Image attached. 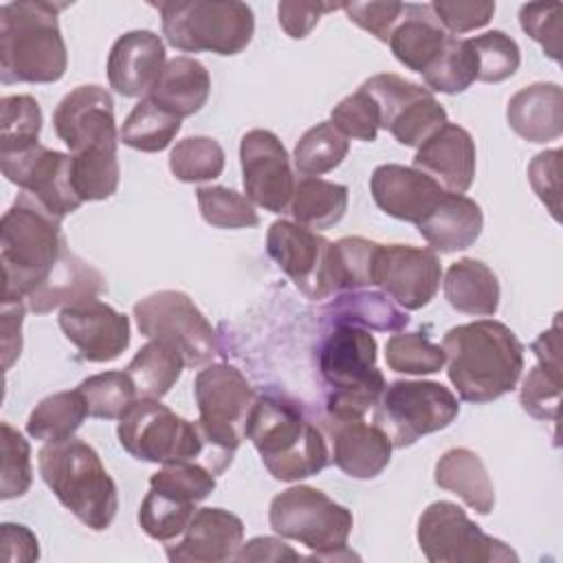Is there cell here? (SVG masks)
<instances>
[{
    "label": "cell",
    "instance_id": "7402d4cb",
    "mask_svg": "<svg viewBox=\"0 0 563 563\" xmlns=\"http://www.w3.org/2000/svg\"><path fill=\"white\" fill-rule=\"evenodd\" d=\"M369 191L380 211L413 224H418L446 194V189L424 172L396 163L378 165L372 172Z\"/></svg>",
    "mask_w": 563,
    "mask_h": 563
},
{
    "label": "cell",
    "instance_id": "6125c7cd",
    "mask_svg": "<svg viewBox=\"0 0 563 563\" xmlns=\"http://www.w3.org/2000/svg\"><path fill=\"white\" fill-rule=\"evenodd\" d=\"M284 559L297 561L301 559V554L275 537H255L249 543L240 545L235 554V561H284Z\"/></svg>",
    "mask_w": 563,
    "mask_h": 563
},
{
    "label": "cell",
    "instance_id": "9f6ffc18",
    "mask_svg": "<svg viewBox=\"0 0 563 563\" xmlns=\"http://www.w3.org/2000/svg\"><path fill=\"white\" fill-rule=\"evenodd\" d=\"M528 180L554 220L561 211V150H545L528 165Z\"/></svg>",
    "mask_w": 563,
    "mask_h": 563
},
{
    "label": "cell",
    "instance_id": "4fadbf2b",
    "mask_svg": "<svg viewBox=\"0 0 563 563\" xmlns=\"http://www.w3.org/2000/svg\"><path fill=\"white\" fill-rule=\"evenodd\" d=\"M418 545L431 563H506L519 556L486 534L453 501L429 504L418 519Z\"/></svg>",
    "mask_w": 563,
    "mask_h": 563
},
{
    "label": "cell",
    "instance_id": "52a82bcc",
    "mask_svg": "<svg viewBox=\"0 0 563 563\" xmlns=\"http://www.w3.org/2000/svg\"><path fill=\"white\" fill-rule=\"evenodd\" d=\"M319 369L330 387L328 416L363 418L387 387L376 367V339L358 325L334 323L321 343Z\"/></svg>",
    "mask_w": 563,
    "mask_h": 563
},
{
    "label": "cell",
    "instance_id": "f35d334b",
    "mask_svg": "<svg viewBox=\"0 0 563 563\" xmlns=\"http://www.w3.org/2000/svg\"><path fill=\"white\" fill-rule=\"evenodd\" d=\"M350 152L347 136H343L332 121H323L303 132L295 145V167L303 176H321L343 163Z\"/></svg>",
    "mask_w": 563,
    "mask_h": 563
},
{
    "label": "cell",
    "instance_id": "ab89813d",
    "mask_svg": "<svg viewBox=\"0 0 563 563\" xmlns=\"http://www.w3.org/2000/svg\"><path fill=\"white\" fill-rule=\"evenodd\" d=\"M422 77L424 84L435 92H464L477 79V55L471 42L449 35L444 51Z\"/></svg>",
    "mask_w": 563,
    "mask_h": 563
},
{
    "label": "cell",
    "instance_id": "ac0fdd59",
    "mask_svg": "<svg viewBox=\"0 0 563 563\" xmlns=\"http://www.w3.org/2000/svg\"><path fill=\"white\" fill-rule=\"evenodd\" d=\"M240 165L244 194L251 202L271 213L290 207L295 176L290 156L271 130H249L240 141Z\"/></svg>",
    "mask_w": 563,
    "mask_h": 563
},
{
    "label": "cell",
    "instance_id": "d4e9b609",
    "mask_svg": "<svg viewBox=\"0 0 563 563\" xmlns=\"http://www.w3.org/2000/svg\"><path fill=\"white\" fill-rule=\"evenodd\" d=\"M475 141L457 123H444L416 152L413 167L431 176L446 191L464 194L475 178Z\"/></svg>",
    "mask_w": 563,
    "mask_h": 563
},
{
    "label": "cell",
    "instance_id": "60d3db41",
    "mask_svg": "<svg viewBox=\"0 0 563 563\" xmlns=\"http://www.w3.org/2000/svg\"><path fill=\"white\" fill-rule=\"evenodd\" d=\"M169 169L183 183L213 180L224 169V150L211 136H187L169 152Z\"/></svg>",
    "mask_w": 563,
    "mask_h": 563
},
{
    "label": "cell",
    "instance_id": "f546056e",
    "mask_svg": "<svg viewBox=\"0 0 563 563\" xmlns=\"http://www.w3.org/2000/svg\"><path fill=\"white\" fill-rule=\"evenodd\" d=\"M103 290V275L81 257L66 251L48 279L26 297V303L33 312L46 314L57 308L81 303L86 299H97Z\"/></svg>",
    "mask_w": 563,
    "mask_h": 563
},
{
    "label": "cell",
    "instance_id": "ee69618b",
    "mask_svg": "<svg viewBox=\"0 0 563 563\" xmlns=\"http://www.w3.org/2000/svg\"><path fill=\"white\" fill-rule=\"evenodd\" d=\"M0 112V152H18L37 143L42 110L31 95L2 97Z\"/></svg>",
    "mask_w": 563,
    "mask_h": 563
},
{
    "label": "cell",
    "instance_id": "6da1fadb",
    "mask_svg": "<svg viewBox=\"0 0 563 563\" xmlns=\"http://www.w3.org/2000/svg\"><path fill=\"white\" fill-rule=\"evenodd\" d=\"M449 380L466 402H490L515 389L523 369V345L495 319L451 328L442 339Z\"/></svg>",
    "mask_w": 563,
    "mask_h": 563
},
{
    "label": "cell",
    "instance_id": "9a60e30c",
    "mask_svg": "<svg viewBox=\"0 0 563 563\" xmlns=\"http://www.w3.org/2000/svg\"><path fill=\"white\" fill-rule=\"evenodd\" d=\"M380 112V128H385L400 145L420 147L433 132L446 123V110L422 86L394 75L380 73L363 81V86Z\"/></svg>",
    "mask_w": 563,
    "mask_h": 563
},
{
    "label": "cell",
    "instance_id": "5b68a950",
    "mask_svg": "<svg viewBox=\"0 0 563 563\" xmlns=\"http://www.w3.org/2000/svg\"><path fill=\"white\" fill-rule=\"evenodd\" d=\"M117 435L121 446L143 462H194L213 475L233 462L207 440L198 420L180 418L158 398H136L119 418Z\"/></svg>",
    "mask_w": 563,
    "mask_h": 563
},
{
    "label": "cell",
    "instance_id": "94428289",
    "mask_svg": "<svg viewBox=\"0 0 563 563\" xmlns=\"http://www.w3.org/2000/svg\"><path fill=\"white\" fill-rule=\"evenodd\" d=\"M22 317H24V303H2V365L9 369L13 361L20 356L22 350Z\"/></svg>",
    "mask_w": 563,
    "mask_h": 563
},
{
    "label": "cell",
    "instance_id": "83f0119b",
    "mask_svg": "<svg viewBox=\"0 0 563 563\" xmlns=\"http://www.w3.org/2000/svg\"><path fill=\"white\" fill-rule=\"evenodd\" d=\"M537 365L528 372L521 385V407L539 420L556 422L561 402V325L559 314L550 330L541 332L532 343Z\"/></svg>",
    "mask_w": 563,
    "mask_h": 563
},
{
    "label": "cell",
    "instance_id": "8992f818",
    "mask_svg": "<svg viewBox=\"0 0 563 563\" xmlns=\"http://www.w3.org/2000/svg\"><path fill=\"white\" fill-rule=\"evenodd\" d=\"M42 479L64 508L90 530H106L117 517V484L99 453L79 438L48 442L37 453Z\"/></svg>",
    "mask_w": 563,
    "mask_h": 563
},
{
    "label": "cell",
    "instance_id": "5bb4252c",
    "mask_svg": "<svg viewBox=\"0 0 563 563\" xmlns=\"http://www.w3.org/2000/svg\"><path fill=\"white\" fill-rule=\"evenodd\" d=\"M266 251L306 297L325 299L341 290L336 244L317 231L277 220L266 233Z\"/></svg>",
    "mask_w": 563,
    "mask_h": 563
},
{
    "label": "cell",
    "instance_id": "603a6c76",
    "mask_svg": "<svg viewBox=\"0 0 563 563\" xmlns=\"http://www.w3.org/2000/svg\"><path fill=\"white\" fill-rule=\"evenodd\" d=\"M323 431L332 444V462L354 479L380 475L391 460V440L363 418H323Z\"/></svg>",
    "mask_w": 563,
    "mask_h": 563
},
{
    "label": "cell",
    "instance_id": "f907efd6",
    "mask_svg": "<svg viewBox=\"0 0 563 563\" xmlns=\"http://www.w3.org/2000/svg\"><path fill=\"white\" fill-rule=\"evenodd\" d=\"M0 427H2L0 497L13 499V497H22L33 482L31 446L24 440V435L18 429H13L9 422H2Z\"/></svg>",
    "mask_w": 563,
    "mask_h": 563
},
{
    "label": "cell",
    "instance_id": "30bf717a",
    "mask_svg": "<svg viewBox=\"0 0 563 563\" xmlns=\"http://www.w3.org/2000/svg\"><path fill=\"white\" fill-rule=\"evenodd\" d=\"M460 413L455 394L435 380H396L380 394L374 424L394 449L411 446L418 438L449 427Z\"/></svg>",
    "mask_w": 563,
    "mask_h": 563
},
{
    "label": "cell",
    "instance_id": "f6af8a7d",
    "mask_svg": "<svg viewBox=\"0 0 563 563\" xmlns=\"http://www.w3.org/2000/svg\"><path fill=\"white\" fill-rule=\"evenodd\" d=\"M200 216L207 224L218 229H244V227H257L260 216L253 207V202L238 194L235 189L209 185L198 187L196 191Z\"/></svg>",
    "mask_w": 563,
    "mask_h": 563
},
{
    "label": "cell",
    "instance_id": "db71d44e",
    "mask_svg": "<svg viewBox=\"0 0 563 563\" xmlns=\"http://www.w3.org/2000/svg\"><path fill=\"white\" fill-rule=\"evenodd\" d=\"M519 24L537 44H541L543 53L561 62V4L559 2H532L519 9Z\"/></svg>",
    "mask_w": 563,
    "mask_h": 563
},
{
    "label": "cell",
    "instance_id": "91938a15",
    "mask_svg": "<svg viewBox=\"0 0 563 563\" xmlns=\"http://www.w3.org/2000/svg\"><path fill=\"white\" fill-rule=\"evenodd\" d=\"M4 561H35L40 559L37 537L20 523H2Z\"/></svg>",
    "mask_w": 563,
    "mask_h": 563
},
{
    "label": "cell",
    "instance_id": "816d5d0a",
    "mask_svg": "<svg viewBox=\"0 0 563 563\" xmlns=\"http://www.w3.org/2000/svg\"><path fill=\"white\" fill-rule=\"evenodd\" d=\"M332 125L343 134L358 141H376L380 128V112L374 97L358 88L350 97L341 99L332 110Z\"/></svg>",
    "mask_w": 563,
    "mask_h": 563
},
{
    "label": "cell",
    "instance_id": "7a4b0ae2",
    "mask_svg": "<svg viewBox=\"0 0 563 563\" xmlns=\"http://www.w3.org/2000/svg\"><path fill=\"white\" fill-rule=\"evenodd\" d=\"M66 251L62 220L22 191L0 222L2 303L26 299L48 279Z\"/></svg>",
    "mask_w": 563,
    "mask_h": 563
},
{
    "label": "cell",
    "instance_id": "7bdbcfd3",
    "mask_svg": "<svg viewBox=\"0 0 563 563\" xmlns=\"http://www.w3.org/2000/svg\"><path fill=\"white\" fill-rule=\"evenodd\" d=\"M196 510L198 508L191 501H183L150 488L139 508V526L147 537L169 543L185 532Z\"/></svg>",
    "mask_w": 563,
    "mask_h": 563
},
{
    "label": "cell",
    "instance_id": "836d02e7",
    "mask_svg": "<svg viewBox=\"0 0 563 563\" xmlns=\"http://www.w3.org/2000/svg\"><path fill=\"white\" fill-rule=\"evenodd\" d=\"M347 209V187L321 178L306 176L295 183L290 213L297 224L323 231L334 227Z\"/></svg>",
    "mask_w": 563,
    "mask_h": 563
},
{
    "label": "cell",
    "instance_id": "2e32d148",
    "mask_svg": "<svg viewBox=\"0 0 563 563\" xmlns=\"http://www.w3.org/2000/svg\"><path fill=\"white\" fill-rule=\"evenodd\" d=\"M0 165L7 180L35 198L55 218L62 220L79 209L81 198L73 185L70 154L35 143L18 152H0Z\"/></svg>",
    "mask_w": 563,
    "mask_h": 563
},
{
    "label": "cell",
    "instance_id": "4dcf8cb0",
    "mask_svg": "<svg viewBox=\"0 0 563 563\" xmlns=\"http://www.w3.org/2000/svg\"><path fill=\"white\" fill-rule=\"evenodd\" d=\"M211 79L205 68L194 57L169 59L150 92L145 95L158 108L183 119L196 114L209 99Z\"/></svg>",
    "mask_w": 563,
    "mask_h": 563
},
{
    "label": "cell",
    "instance_id": "74e56055",
    "mask_svg": "<svg viewBox=\"0 0 563 563\" xmlns=\"http://www.w3.org/2000/svg\"><path fill=\"white\" fill-rule=\"evenodd\" d=\"M180 130V119L158 108L154 101L143 97L121 125L119 139L123 145L139 152L165 150Z\"/></svg>",
    "mask_w": 563,
    "mask_h": 563
},
{
    "label": "cell",
    "instance_id": "3957f363",
    "mask_svg": "<svg viewBox=\"0 0 563 563\" xmlns=\"http://www.w3.org/2000/svg\"><path fill=\"white\" fill-rule=\"evenodd\" d=\"M66 4L20 0L0 9L2 84H53L68 66L57 13Z\"/></svg>",
    "mask_w": 563,
    "mask_h": 563
},
{
    "label": "cell",
    "instance_id": "cb8c5ba5",
    "mask_svg": "<svg viewBox=\"0 0 563 563\" xmlns=\"http://www.w3.org/2000/svg\"><path fill=\"white\" fill-rule=\"evenodd\" d=\"M165 64V46L154 31H130L110 48L108 81L119 95L143 99Z\"/></svg>",
    "mask_w": 563,
    "mask_h": 563
},
{
    "label": "cell",
    "instance_id": "4316f807",
    "mask_svg": "<svg viewBox=\"0 0 563 563\" xmlns=\"http://www.w3.org/2000/svg\"><path fill=\"white\" fill-rule=\"evenodd\" d=\"M416 227L433 251L455 253L475 244L484 229V213L473 198L446 191Z\"/></svg>",
    "mask_w": 563,
    "mask_h": 563
},
{
    "label": "cell",
    "instance_id": "7c38bea8",
    "mask_svg": "<svg viewBox=\"0 0 563 563\" xmlns=\"http://www.w3.org/2000/svg\"><path fill=\"white\" fill-rule=\"evenodd\" d=\"M139 332L147 339L163 341L180 352L187 367H200L220 352L218 334L180 290H158L134 306Z\"/></svg>",
    "mask_w": 563,
    "mask_h": 563
},
{
    "label": "cell",
    "instance_id": "1f68e13d",
    "mask_svg": "<svg viewBox=\"0 0 563 563\" xmlns=\"http://www.w3.org/2000/svg\"><path fill=\"white\" fill-rule=\"evenodd\" d=\"M435 484L455 493L468 508L488 515L495 506V488L482 457L464 446L449 449L440 455L433 471Z\"/></svg>",
    "mask_w": 563,
    "mask_h": 563
},
{
    "label": "cell",
    "instance_id": "d590c367",
    "mask_svg": "<svg viewBox=\"0 0 563 563\" xmlns=\"http://www.w3.org/2000/svg\"><path fill=\"white\" fill-rule=\"evenodd\" d=\"M185 361L172 345L150 339L128 363L125 372L132 378L141 398H163L180 378Z\"/></svg>",
    "mask_w": 563,
    "mask_h": 563
},
{
    "label": "cell",
    "instance_id": "7dc6e473",
    "mask_svg": "<svg viewBox=\"0 0 563 563\" xmlns=\"http://www.w3.org/2000/svg\"><path fill=\"white\" fill-rule=\"evenodd\" d=\"M119 176L121 172L117 152H92L73 156V185L81 202L110 198L119 187Z\"/></svg>",
    "mask_w": 563,
    "mask_h": 563
},
{
    "label": "cell",
    "instance_id": "484cf974",
    "mask_svg": "<svg viewBox=\"0 0 563 563\" xmlns=\"http://www.w3.org/2000/svg\"><path fill=\"white\" fill-rule=\"evenodd\" d=\"M508 125L530 143L556 141L563 134V92L559 84L537 81L517 90L506 108Z\"/></svg>",
    "mask_w": 563,
    "mask_h": 563
},
{
    "label": "cell",
    "instance_id": "e575fe53",
    "mask_svg": "<svg viewBox=\"0 0 563 563\" xmlns=\"http://www.w3.org/2000/svg\"><path fill=\"white\" fill-rule=\"evenodd\" d=\"M323 314L334 323H350L383 332H400L409 323L407 312L394 306L387 295L369 290H350L339 295L330 306H325Z\"/></svg>",
    "mask_w": 563,
    "mask_h": 563
},
{
    "label": "cell",
    "instance_id": "e0dca14e",
    "mask_svg": "<svg viewBox=\"0 0 563 563\" xmlns=\"http://www.w3.org/2000/svg\"><path fill=\"white\" fill-rule=\"evenodd\" d=\"M53 128L73 156L117 152L114 101L110 92L97 84L70 90L53 112Z\"/></svg>",
    "mask_w": 563,
    "mask_h": 563
},
{
    "label": "cell",
    "instance_id": "f5cc1de1",
    "mask_svg": "<svg viewBox=\"0 0 563 563\" xmlns=\"http://www.w3.org/2000/svg\"><path fill=\"white\" fill-rule=\"evenodd\" d=\"M336 244V266L341 290H356L361 286H372L374 257L378 242L365 238H341Z\"/></svg>",
    "mask_w": 563,
    "mask_h": 563
},
{
    "label": "cell",
    "instance_id": "9c48e42d",
    "mask_svg": "<svg viewBox=\"0 0 563 563\" xmlns=\"http://www.w3.org/2000/svg\"><path fill=\"white\" fill-rule=\"evenodd\" d=\"M271 528L312 550V559H352L347 539L354 526L352 512L312 486H292L273 497Z\"/></svg>",
    "mask_w": 563,
    "mask_h": 563
},
{
    "label": "cell",
    "instance_id": "680465c9",
    "mask_svg": "<svg viewBox=\"0 0 563 563\" xmlns=\"http://www.w3.org/2000/svg\"><path fill=\"white\" fill-rule=\"evenodd\" d=\"M343 9V4H325V2H279L277 15L279 26L286 31L292 40H303L321 20L323 13Z\"/></svg>",
    "mask_w": 563,
    "mask_h": 563
},
{
    "label": "cell",
    "instance_id": "d6a6232c",
    "mask_svg": "<svg viewBox=\"0 0 563 563\" xmlns=\"http://www.w3.org/2000/svg\"><path fill=\"white\" fill-rule=\"evenodd\" d=\"M444 297L457 312L490 317L499 308L497 275L479 260H457L444 275Z\"/></svg>",
    "mask_w": 563,
    "mask_h": 563
},
{
    "label": "cell",
    "instance_id": "44dd1931",
    "mask_svg": "<svg viewBox=\"0 0 563 563\" xmlns=\"http://www.w3.org/2000/svg\"><path fill=\"white\" fill-rule=\"evenodd\" d=\"M244 539V523L224 508H198L178 541L165 545L176 563H220L235 559Z\"/></svg>",
    "mask_w": 563,
    "mask_h": 563
},
{
    "label": "cell",
    "instance_id": "c3c4849f",
    "mask_svg": "<svg viewBox=\"0 0 563 563\" xmlns=\"http://www.w3.org/2000/svg\"><path fill=\"white\" fill-rule=\"evenodd\" d=\"M477 55V79L499 84L512 77L521 64L517 42L504 31H488L468 40Z\"/></svg>",
    "mask_w": 563,
    "mask_h": 563
},
{
    "label": "cell",
    "instance_id": "277c9868",
    "mask_svg": "<svg viewBox=\"0 0 563 563\" xmlns=\"http://www.w3.org/2000/svg\"><path fill=\"white\" fill-rule=\"evenodd\" d=\"M244 435L268 473L282 482L312 477L330 462L323 431L308 420L297 400L286 396H257Z\"/></svg>",
    "mask_w": 563,
    "mask_h": 563
},
{
    "label": "cell",
    "instance_id": "ffe728a7",
    "mask_svg": "<svg viewBox=\"0 0 563 563\" xmlns=\"http://www.w3.org/2000/svg\"><path fill=\"white\" fill-rule=\"evenodd\" d=\"M59 328L90 363H110L130 345V319L99 299L62 308Z\"/></svg>",
    "mask_w": 563,
    "mask_h": 563
},
{
    "label": "cell",
    "instance_id": "f1b7e54d",
    "mask_svg": "<svg viewBox=\"0 0 563 563\" xmlns=\"http://www.w3.org/2000/svg\"><path fill=\"white\" fill-rule=\"evenodd\" d=\"M446 40L449 33L438 22L431 4H405V13L389 35V46L402 66L424 75L444 51Z\"/></svg>",
    "mask_w": 563,
    "mask_h": 563
},
{
    "label": "cell",
    "instance_id": "8d00e7d4",
    "mask_svg": "<svg viewBox=\"0 0 563 563\" xmlns=\"http://www.w3.org/2000/svg\"><path fill=\"white\" fill-rule=\"evenodd\" d=\"M88 416L86 400L79 389L57 391L46 396L35 405L26 420V431L31 438L42 442H62L75 435Z\"/></svg>",
    "mask_w": 563,
    "mask_h": 563
},
{
    "label": "cell",
    "instance_id": "681fc988",
    "mask_svg": "<svg viewBox=\"0 0 563 563\" xmlns=\"http://www.w3.org/2000/svg\"><path fill=\"white\" fill-rule=\"evenodd\" d=\"M150 488L198 504L213 493L216 475L194 462H172L163 464V468L150 477Z\"/></svg>",
    "mask_w": 563,
    "mask_h": 563
},
{
    "label": "cell",
    "instance_id": "d6986e66",
    "mask_svg": "<svg viewBox=\"0 0 563 563\" xmlns=\"http://www.w3.org/2000/svg\"><path fill=\"white\" fill-rule=\"evenodd\" d=\"M440 260L431 249L409 244H378L372 286L407 310L424 308L440 288Z\"/></svg>",
    "mask_w": 563,
    "mask_h": 563
},
{
    "label": "cell",
    "instance_id": "6f0895ef",
    "mask_svg": "<svg viewBox=\"0 0 563 563\" xmlns=\"http://www.w3.org/2000/svg\"><path fill=\"white\" fill-rule=\"evenodd\" d=\"M350 22L365 29L380 42H389L394 26L405 13L402 2H343Z\"/></svg>",
    "mask_w": 563,
    "mask_h": 563
},
{
    "label": "cell",
    "instance_id": "8fae6325",
    "mask_svg": "<svg viewBox=\"0 0 563 563\" xmlns=\"http://www.w3.org/2000/svg\"><path fill=\"white\" fill-rule=\"evenodd\" d=\"M194 396L202 433L222 455L233 460L242 438H246V420L257 400L251 383L238 367L213 363L198 372Z\"/></svg>",
    "mask_w": 563,
    "mask_h": 563
},
{
    "label": "cell",
    "instance_id": "11a10c76",
    "mask_svg": "<svg viewBox=\"0 0 563 563\" xmlns=\"http://www.w3.org/2000/svg\"><path fill=\"white\" fill-rule=\"evenodd\" d=\"M431 11L435 13L438 22L442 24V29L446 33L460 35V33H468L473 29H482L490 22L493 13H495V2H486V0H433L431 2Z\"/></svg>",
    "mask_w": 563,
    "mask_h": 563
},
{
    "label": "cell",
    "instance_id": "b9f144b4",
    "mask_svg": "<svg viewBox=\"0 0 563 563\" xmlns=\"http://www.w3.org/2000/svg\"><path fill=\"white\" fill-rule=\"evenodd\" d=\"M77 389L86 400L88 416L101 420L121 418L139 396L128 372H103L88 376Z\"/></svg>",
    "mask_w": 563,
    "mask_h": 563
},
{
    "label": "cell",
    "instance_id": "bcb514c9",
    "mask_svg": "<svg viewBox=\"0 0 563 563\" xmlns=\"http://www.w3.org/2000/svg\"><path fill=\"white\" fill-rule=\"evenodd\" d=\"M387 367L398 374H435L442 369L444 350L420 332H398L385 345Z\"/></svg>",
    "mask_w": 563,
    "mask_h": 563
},
{
    "label": "cell",
    "instance_id": "ba28073f",
    "mask_svg": "<svg viewBox=\"0 0 563 563\" xmlns=\"http://www.w3.org/2000/svg\"><path fill=\"white\" fill-rule=\"evenodd\" d=\"M152 7L161 13L167 44L178 51L238 55L255 33L251 7L238 0H172Z\"/></svg>",
    "mask_w": 563,
    "mask_h": 563
}]
</instances>
